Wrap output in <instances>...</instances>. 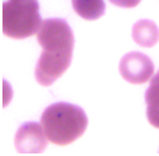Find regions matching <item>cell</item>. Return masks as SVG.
<instances>
[{
  "label": "cell",
  "mask_w": 159,
  "mask_h": 156,
  "mask_svg": "<svg viewBox=\"0 0 159 156\" xmlns=\"http://www.w3.org/2000/svg\"><path fill=\"white\" fill-rule=\"evenodd\" d=\"M132 38L138 46L151 48L159 41L158 26L151 20H139L132 28Z\"/></svg>",
  "instance_id": "6"
},
{
  "label": "cell",
  "mask_w": 159,
  "mask_h": 156,
  "mask_svg": "<svg viewBox=\"0 0 159 156\" xmlns=\"http://www.w3.org/2000/svg\"><path fill=\"white\" fill-rule=\"evenodd\" d=\"M147 119L151 125L159 129V72L151 80V85L146 91Z\"/></svg>",
  "instance_id": "7"
},
{
  "label": "cell",
  "mask_w": 159,
  "mask_h": 156,
  "mask_svg": "<svg viewBox=\"0 0 159 156\" xmlns=\"http://www.w3.org/2000/svg\"><path fill=\"white\" fill-rule=\"evenodd\" d=\"M110 2L120 7L131 9V7H136L141 2V0H110Z\"/></svg>",
  "instance_id": "9"
},
{
  "label": "cell",
  "mask_w": 159,
  "mask_h": 156,
  "mask_svg": "<svg viewBox=\"0 0 159 156\" xmlns=\"http://www.w3.org/2000/svg\"><path fill=\"white\" fill-rule=\"evenodd\" d=\"M41 124L48 141L58 146H66L84 134L88 127V117L79 106L58 102L44 110Z\"/></svg>",
  "instance_id": "2"
},
{
  "label": "cell",
  "mask_w": 159,
  "mask_h": 156,
  "mask_svg": "<svg viewBox=\"0 0 159 156\" xmlns=\"http://www.w3.org/2000/svg\"><path fill=\"white\" fill-rule=\"evenodd\" d=\"M37 0H6L1 7L2 33L14 39H24L37 33L41 27Z\"/></svg>",
  "instance_id": "3"
},
{
  "label": "cell",
  "mask_w": 159,
  "mask_h": 156,
  "mask_svg": "<svg viewBox=\"0 0 159 156\" xmlns=\"http://www.w3.org/2000/svg\"><path fill=\"white\" fill-rule=\"evenodd\" d=\"M72 5L80 17L88 21L98 20L105 14L104 0H72Z\"/></svg>",
  "instance_id": "8"
},
{
  "label": "cell",
  "mask_w": 159,
  "mask_h": 156,
  "mask_svg": "<svg viewBox=\"0 0 159 156\" xmlns=\"http://www.w3.org/2000/svg\"><path fill=\"white\" fill-rule=\"evenodd\" d=\"M47 136L42 128V124L29 122L22 124L15 135V149L19 154H40L46 149Z\"/></svg>",
  "instance_id": "5"
},
{
  "label": "cell",
  "mask_w": 159,
  "mask_h": 156,
  "mask_svg": "<svg viewBox=\"0 0 159 156\" xmlns=\"http://www.w3.org/2000/svg\"><path fill=\"white\" fill-rule=\"evenodd\" d=\"M119 70L121 76L127 82L142 85L152 80L154 74V64L146 54L131 52L121 59Z\"/></svg>",
  "instance_id": "4"
},
{
  "label": "cell",
  "mask_w": 159,
  "mask_h": 156,
  "mask_svg": "<svg viewBox=\"0 0 159 156\" xmlns=\"http://www.w3.org/2000/svg\"><path fill=\"white\" fill-rule=\"evenodd\" d=\"M37 42L42 47L35 76L42 86H51L61 78L72 63L74 36L69 25L62 19H47L37 31Z\"/></svg>",
  "instance_id": "1"
}]
</instances>
